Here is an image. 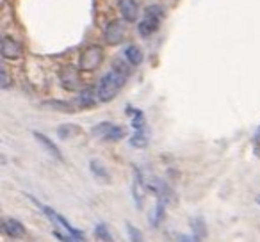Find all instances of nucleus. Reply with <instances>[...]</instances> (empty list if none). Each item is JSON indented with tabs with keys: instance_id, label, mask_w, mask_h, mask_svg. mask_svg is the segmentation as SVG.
Segmentation results:
<instances>
[{
	"instance_id": "obj_1",
	"label": "nucleus",
	"mask_w": 260,
	"mask_h": 242,
	"mask_svg": "<svg viewBox=\"0 0 260 242\" xmlns=\"http://www.w3.org/2000/svg\"><path fill=\"white\" fill-rule=\"evenodd\" d=\"M128 75H130V70L125 62L118 61L114 66L111 68V72H107L104 75V79L100 80L98 84V89H96V98L105 103V101H111L116 94L119 93L123 86L126 84L128 80Z\"/></svg>"
},
{
	"instance_id": "obj_2",
	"label": "nucleus",
	"mask_w": 260,
	"mask_h": 242,
	"mask_svg": "<svg viewBox=\"0 0 260 242\" xmlns=\"http://www.w3.org/2000/svg\"><path fill=\"white\" fill-rule=\"evenodd\" d=\"M162 16H164V11H162V8H159V6H150V8H146L145 16H143V20L138 25L139 34H141L143 38L152 36V34L159 29Z\"/></svg>"
},
{
	"instance_id": "obj_3",
	"label": "nucleus",
	"mask_w": 260,
	"mask_h": 242,
	"mask_svg": "<svg viewBox=\"0 0 260 242\" xmlns=\"http://www.w3.org/2000/svg\"><path fill=\"white\" fill-rule=\"evenodd\" d=\"M102 57H104V52L100 47H96V45L87 47L80 55V70L82 72H94L102 64Z\"/></svg>"
},
{
	"instance_id": "obj_4",
	"label": "nucleus",
	"mask_w": 260,
	"mask_h": 242,
	"mask_svg": "<svg viewBox=\"0 0 260 242\" xmlns=\"http://www.w3.org/2000/svg\"><path fill=\"white\" fill-rule=\"evenodd\" d=\"M32 135H34V139H36V141L41 145V148H43L45 152L48 153V155L54 157V159H57L59 162H64V155H62V152L59 150V146L55 145V143L52 141V139L48 137V135L41 134V132H38V130H34Z\"/></svg>"
},
{
	"instance_id": "obj_5",
	"label": "nucleus",
	"mask_w": 260,
	"mask_h": 242,
	"mask_svg": "<svg viewBox=\"0 0 260 242\" xmlns=\"http://www.w3.org/2000/svg\"><path fill=\"white\" fill-rule=\"evenodd\" d=\"M0 50H2V57L4 59H18V57H22V54H23L22 45L9 36L2 38V47H0Z\"/></svg>"
},
{
	"instance_id": "obj_6",
	"label": "nucleus",
	"mask_w": 260,
	"mask_h": 242,
	"mask_svg": "<svg viewBox=\"0 0 260 242\" xmlns=\"http://www.w3.org/2000/svg\"><path fill=\"white\" fill-rule=\"evenodd\" d=\"M104 38L109 45H118L125 38V27L121 22H111L104 30Z\"/></svg>"
},
{
	"instance_id": "obj_7",
	"label": "nucleus",
	"mask_w": 260,
	"mask_h": 242,
	"mask_svg": "<svg viewBox=\"0 0 260 242\" xmlns=\"http://www.w3.org/2000/svg\"><path fill=\"white\" fill-rule=\"evenodd\" d=\"M59 79H61V84L64 86V89H68V91L80 89V77L73 66H66V68H62L61 77H59Z\"/></svg>"
},
{
	"instance_id": "obj_8",
	"label": "nucleus",
	"mask_w": 260,
	"mask_h": 242,
	"mask_svg": "<svg viewBox=\"0 0 260 242\" xmlns=\"http://www.w3.org/2000/svg\"><path fill=\"white\" fill-rule=\"evenodd\" d=\"M2 231L11 238L25 237V226H23L18 219H4V223H2Z\"/></svg>"
},
{
	"instance_id": "obj_9",
	"label": "nucleus",
	"mask_w": 260,
	"mask_h": 242,
	"mask_svg": "<svg viewBox=\"0 0 260 242\" xmlns=\"http://www.w3.org/2000/svg\"><path fill=\"white\" fill-rule=\"evenodd\" d=\"M118 8L126 22H136V18H138V4H136V0H118Z\"/></svg>"
},
{
	"instance_id": "obj_10",
	"label": "nucleus",
	"mask_w": 260,
	"mask_h": 242,
	"mask_svg": "<svg viewBox=\"0 0 260 242\" xmlns=\"http://www.w3.org/2000/svg\"><path fill=\"white\" fill-rule=\"evenodd\" d=\"M164 216H166V203L160 201V199H159V201H157V205L153 206L152 212H150V216H148L150 226H153V228L160 226V223H162Z\"/></svg>"
},
{
	"instance_id": "obj_11",
	"label": "nucleus",
	"mask_w": 260,
	"mask_h": 242,
	"mask_svg": "<svg viewBox=\"0 0 260 242\" xmlns=\"http://www.w3.org/2000/svg\"><path fill=\"white\" fill-rule=\"evenodd\" d=\"M145 182H143L141 175H139V171L136 169V180H134V185H132V196H134V201L138 206H141V203L145 201Z\"/></svg>"
},
{
	"instance_id": "obj_12",
	"label": "nucleus",
	"mask_w": 260,
	"mask_h": 242,
	"mask_svg": "<svg viewBox=\"0 0 260 242\" xmlns=\"http://www.w3.org/2000/svg\"><path fill=\"white\" fill-rule=\"evenodd\" d=\"M89 169H91V173L94 175V178H96V180H100V182H111V177H109L107 167H105L104 164L100 162V160H96V159L91 160V162H89Z\"/></svg>"
},
{
	"instance_id": "obj_13",
	"label": "nucleus",
	"mask_w": 260,
	"mask_h": 242,
	"mask_svg": "<svg viewBox=\"0 0 260 242\" xmlns=\"http://www.w3.org/2000/svg\"><path fill=\"white\" fill-rule=\"evenodd\" d=\"M123 54H125L126 62H130L132 66H139L143 62V52L139 50V47H136V45H128Z\"/></svg>"
},
{
	"instance_id": "obj_14",
	"label": "nucleus",
	"mask_w": 260,
	"mask_h": 242,
	"mask_svg": "<svg viewBox=\"0 0 260 242\" xmlns=\"http://www.w3.org/2000/svg\"><path fill=\"white\" fill-rule=\"evenodd\" d=\"M79 132H80V127H79V125H75V123H64V125H61V127L57 128V135L62 139V141H68V139L75 137Z\"/></svg>"
},
{
	"instance_id": "obj_15",
	"label": "nucleus",
	"mask_w": 260,
	"mask_h": 242,
	"mask_svg": "<svg viewBox=\"0 0 260 242\" xmlns=\"http://www.w3.org/2000/svg\"><path fill=\"white\" fill-rule=\"evenodd\" d=\"M114 127H116V125L109 123V121H104V123H100V125H94V127H93V135H96V137L107 141L109 135H111L112 130H114Z\"/></svg>"
},
{
	"instance_id": "obj_16",
	"label": "nucleus",
	"mask_w": 260,
	"mask_h": 242,
	"mask_svg": "<svg viewBox=\"0 0 260 242\" xmlns=\"http://www.w3.org/2000/svg\"><path fill=\"white\" fill-rule=\"evenodd\" d=\"M43 107L47 109H54V111H61V112H73L75 111V105L72 101H61V100H54V101H43Z\"/></svg>"
},
{
	"instance_id": "obj_17",
	"label": "nucleus",
	"mask_w": 260,
	"mask_h": 242,
	"mask_svg": "<svg viewBox=\"0 0 260 242\" xmlns=\"http://www.w3.org/2000/svg\"><path fill=\"white\" fill-rule=\"evenodd\" d=\"M148 132L143 130V132H134V135L130 137V146H134V148H146L148 146Z\"/></svg>"
},
{
	"instance_id": "obj_18",
	"label": "nucleus",
	"mask_w": 260,
	"mask_h": 242,
	"mask_svg": "<svg viewBox=\"0 0 260 242\" xmlns=\"http://www.w3.org/2000/svg\"><path fill=\"white\" fill-rule=\"evenodd\" d=\"M191 230L194 231L196 237L203 238L207 237V223L203 217H194V219L191 221Z\"/></svg>"
},
{
	"instance_id": "obj_19",
	"label": "nucleus",
	"mask_w": 260,
	"mask_h": 242,
	"mask_svg": "<svg viewBox=\"0 0 260 242\" xmlns=\"http://www.w3.org/2000/svg\"><path fill=\"white\" fill-rule=\"evenodd\" d=\"M94 237L100 242H114L111 231H109V228L105 226V224H96V226H94Z\"/></svg>"
},
{
	"instance_id": "obj_20",
	"label": "nucleus",
	"mask_w": 260,
	"mask_h": 242,
	"mask_svg": "<svg viewBox=\"0 0 260 242\" xmlns=\"http://www.w3.org/2000/svg\"><path fill=\"white\" fill-rule=\"evenodd\" d=\"M94 98H93V89H84L82 93L79 94V100H77V103H79V107H89V105H93Z\"/></svg>"
},
{
	"instance_id": "obj_21",
	"label": "nucleus",
	"mask_w": 260,
	"mask_h": 242,
	"mask_svg": "<svg viewBox=\"0 0 260 242\" xmlns=\"http://www.w3.org/2000/svg\"><path fill=\"white\" fill-rule=\"evenodd\" d=\"M126 231H128V237L132 242H145V237H143V231L139 230L138 226H134V224L126 223Z\"/></svg>"
},
{
	"instance_id": "obj_22",
	"label": "nucleus",
	"mask_w": 260,
	"mask_h": 242,
	"mask_svg": "<svg viewBox=\"0 0 260 242\" xmlns=\"http://www.w3.org/2000/svg\"><path fill=\"white\" fill-rule=\"evenodd\" d=\"M9 86H11V79H9L8 70L2 66V70H0V87L2 89H9Z\"/></svg>"
},
{
	"instance_id": "obj_23",
	"label": "nucleus",
	"mask_w": 260,
	"mask_h": 242,
	"mask_svg": "<svg viewBox=\"0 0 260 242\" xmlns=\"http://www.w3.org/2000/svg\"><path fill=\"white\" fill-rule=\"evenodd\" d=\"M202 238L196 237V235H180L178 237V242H200Z\"/></svg>"
},
{
	"instance_id": "obj_24",
	"label": "nucleus",
	"mask_w": 260,
	"mask_h": 242,
	"mask_svg": "<svg viewBox=\"0 0 260 242\" xmlns=\"http://www.w3.org/2000/svg\"><path fill=\"white\" fill-rule=\"evenodd\" d=\"M258 203H260V198H258Z\"/></svg>"
}]
</instances>
